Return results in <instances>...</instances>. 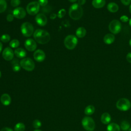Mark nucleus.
Returning a JSON list of instances; mask_svg holds the SVG:
<instances>
[{
    "mask_svg": "<svg viewBox=\"0 0 131 131\" xmlns=\"http://www.w3.org/2000/svg\"><path fill=\"white\" fill-rule=\"evenodd\" d=\"M33 37L36 42L40 44H46L50 40V34L45 30L36 29L33 33Z\"/></svg>",
    "mask_w": 131,
    "mask_h": 131,
    "instance_id": "1",
    "label": "nucleus"
},
{
    "mask_svg": "<svg viewBox=\"0 0 131 131\" xmlns=\"http://www.w3.org/2000/svg\"><path fill=\"white\" fill-rule=\"evenodd\" d=\"M69 14L70 17L74 20H78L81 18L83 15V9L81 6L75 3L71 6L69 8Z\"/></svg>",
    "mask_w": 131,
    "mask_h": 131,
    "instance_id": "2",
    "label": "nucleus"
},
{
    "mask_svg": "<svg viewBox=\"0 0 131 131\" xmlns=\"http://www.w3.org/2000/svg\"><path fill=\"white\" fill-rule=\"evenodd\" d=\"M78 42L77 37L73 35H68L64 40V45L66 48L69 50L74 49Z\"/></svg>",
    "mask_w": 131,
    "mask_h": 131,
    "instance_id": "3",
    "label": "nucleus"
},
{
    "mask_svg": "<svg viewBox=\"0 0 131 131\" xmlns=\"http://www.w3.org/2000/svg\"><path fill=\"white\" fill-rule=\"evenodd\" d=\"M21 33L25 37H30L33 33L34 28L33 25L29 22L24 23L20 27Z\"/></svg>",
    "mask_w": 131,
    "mask_h": 131,
    "instance_id": "4",
    "label": "nucleus"
},
{
    "mask_svg": "<svg viewBox=\"0 0 131 131\" xmlns=\"http://www.w3.org/2000/svg\"><path fill=\"white\" fill-rule=\"evenodd\" d=\"M21 68L28 71H32L35 68V63L32 59L27 57L21 59L19 62Z\"/></svg>",
    "mask_w": 131,
    "mask_h": 131,
    "instance_id": "5",
    "label": "nucleus"
},
{
    "mask_svg": "<svg viewBox=\"0 0 131 131\" xmlns=\"http://www.w3.org/2000/svg\"><path fill=\"white\" fill-rule=\"evenodd\" d=\"M83 128L88 131H93L95 127L94 120L90 117H84L81 121Z\"/></svg>",
    "mask_w": 131,
    "mask_h": 131,
    "instance_id": "6",
    "label": "nucleus"
},
{
    "mask_svg": "<svg viewBox=\"0 0 131 131\" xmlns=\"http://www.w3.org/2000/svg\"><path fill=\"white\" fill-rule=\"evenodd\" d=\"M116 106L118 109L122 111L128 110L131 106L130 101L126 98H121L116 103Z\"/></svg>",
    "mask_w": 131,
    "mask_h": 131,
    "instance_id": "7",
    "label": "nucleus"
},
{
    "mask_svg": "<svg viewBox=\"0 0 131 131\" xmlns=\"http://www.w3.org/2000/svg\"><path fill=\"white\" fill-rule=\"evenodd\" d=\"M39 4L37 2H32L28 4L26 10L28 13L31 15H34L38 13L39 10Z\"/></svg>",
    "mask_w": 131,
    "mask_h": 131,
    "instance_id": "8",
    "label": "nucleus"
},
{
    "mask_svg": "<svg viewBox=\"0 0 131 131\" xmlns=\"http://www.w3.org/2000/svg\"><path fill=\"white\" fill-rule=\"evenodd\" d=\"M108 28L113 34H118L121 30V24L118 20L114 19L110 22Z\"/></svg>",
    "mask_w": 131,
    "mask_h": 131,
    "instance_id": "9",
    "label": "nucleus"
},
{
    "mask_svg": "<svg viewBox=\"0 0 131 131\" xmlns=\"http://www.w3.org/2000/svg\"><path fill=\"white\" fill-rule=\"evenodd\" d=\"M2 56L6 60H11L14 57V52L11 48L6 47L3 51Z\"/></svg>",
    "mask_w": 131,
    "mask_h": 131,
    "instance_id": "10",
    "label": "nucleus"
},
{
    "mask_svg": "<svg viewBox=\"0 0 131 131\" xmlns=\"http://www.w3.org/2000/svg\"><path fill=\"white\" fill-rule=\"evenodd\" d=\"M26 15V10L21 7H17L14 9L13 11V15L16 18H24Z\"/></svg>",
    "mask_w": 131,
    "mask_h": 131,
    "instance_id": "11",
    "label": "nucleus"
},
{
    "mask_svg": "<svg viewBox=\"0 0 131 131\" xmlns=\"http://www.w3.org/2000/svg\"><path fill=\"white\" fill-rule=\"evenodd\" d=\"M25 47L29 51H34L36 49L37 45L34 40L31 38L27 39L25 42Z\"/></svg>",
    "mask_w": 131,
    "mask_h": 131,
    "instance_id": "12",
    "label": "nucleus"
},
{
    "mask_svg": "<svg viewBox=\"0 0 131 131\" xmlns=\"http://www.w3.org/2000/svg\"><path fill=\"white\" fill-rule=\"evenodd\" d=\"M35 21L38 25L40 26H44L47 24L48 20L45 14L39 13L36 15Z\"/></svg>",
    "mask_w": 131,
    "mask_h": 131,
    "instance_id": "13",
    "label": "nucleus"
},
{
    "mask_svg": "<svg viewBox=\"0 0 131 131\" xmlns=\"http://www.w3.org/2000/svg\"><path fill=\"white\" fill-rule=\"evenodd\" d=\"M33 57L36 61L38 62H41L45 60L46 58V54L42 50L38 49L34 52L33 54Z\"/></svg>",
    "mask_w": 131,
    "mask_h": 131,
    "instance_id": "14",
    "label": "nucleus"
},
{
    "mask_svg": "<svg viewBox=\"0 0 131 131\" xmlns=\"http://www.w3.org/2000/svg\"><path fill=\"white\" fill-rule=\"evenodd\" d=\"M11 99L10 95L8 94H3L1 97V103L5 106L9 105L11 103Z\"/></svg>",
    "mask_w": 131,
    "mask_h": 131,
    "instance_id": "15",
    "label": "nucleus"
},
{
    "mask_svg": "<svg viewBox=\"0 0 131 131\" xmlns=\"http://www.w3.org/2000/svg\"><path fill=\"white\" fill-rule=\"evenodd\" d=\"M14 54L17 57L22 58L26 57L27 55V52L26 50L24 49L18 48L14 50Z\"/></svg>",
    "mask_w": 131,
    "mask_h": 131,
    "instance_id": "16",
    "label": "nucleus"
},
{
    "mask_svg": "<svg viewBox=\"0 0 131 131\" xmlns=\"http://www.w3.org/2000/svg\"><path fill=\"white\" fill-rule=\"evenodd\" d=\"M115 36L113 34L111 33L106 34L103 38V41L104 43L107 45H110L113 43L114 41H115Z\"/></svg>",
    "mask_w": 131,
    "mask_h": 131,
    "instance_id": "17",
    "label": "nucleus"
},
{
    "mask_svg": "<svg viewBox=\"0 0 131 131\" xmlns=\"http://www.w3.org/2000/svg\"><path fill=\"white\" fill-rule=\"evenodd\" d=\"M105 4V0H93L92 5L95 8H101L104 6Z\"/></svg>",
    "mask_w": 131,
    "mask_h": 131,
    "instance_id": "18",
    "label": "nucleus"
},
{
    "mask_svg": "<svg viewBox=\"0 0 131 131\" xmlns=\"http://www.w3.org/2000/svg\"><path fill=\"white\" fill-rule=\"evenodd\" d=\"M111 120V117L108 113H104L101 116V121L104 124H107L110 122Z\"/></svg>",
    "mask_w": 131,
    "mask_h": 131,
    "instance_id": "19",
    "label": "nucleus"
},
{
    "mask_svg": "<svg viewBox=\"0 0 131 131\" xmlns=\"http://www.w3.org/2000/svg\"><path fill=\"white\" fill-rule=\"evenodd\" d=\"M107 8L110 12L112 13H115L118 10L119 7L117 4L112 2V3H110L107 5Z\"/></svg>",
    "mask_w": 131,
    "mask_h": 131,
    "instance_id": "20",
    "label": "nucleus"
},
{
    "mask_svg": "<svg viewBox=\"0 0 131 131\" xmlns=\"http://www.w3.org/2000/svg\"><path fill=\"white\" fill-rule=\"evenodd\" d=\"M86 33L85 29L82 27H79L76 31V35L79 38H82L85 36Z\"/></svg>",
    "mask_w": 131,
    "mask_h": 131,
    "instance_id": "21",
    "label": "nucleus"
},
{
    "mask_svg": "<svg viewBox=\"0 0 131 131\" xmlns=\"http://www.w3.org/2000/svg\"><path fill=\"white\" fill-rule=\"evenodd\" d=\"M12 69L14 72H17L20 71L21 66L20 65V63H19V61L17 59L15 58L13 59V60L12 61Z\"/></svg>",
    "mask_w": 131,
    "mask_h": 131,
    "instance_id": "22",
    "label": "nucleus"
},
{
    "mask_svg": "<svg viewBox=\"0 0 131 131\" xmlns=\"http://www.w3.org/2000/svg\"><path fill=\"white\" fill-rule=\"evenodd\" d=\"M107 131H120V126L115 123H110L107 127Z\"/></svg>",
    "mask_w": 131,
    "mask_h": 131,
    "instance_id": "23",
    "label": "nucleus"
},
{
    "mask_svg": "<svg viewBox=\"0 0 131 131\" xmlns=\"http://www.w3.org/2000/svg\"><path fill=\"white\" fill-rule=\"evenodd\" d=\"M95 112V107L93 105H89L87 106L84 110V113L86 115H91Z\"/></svg>",
    "mask_w": 131,
    "mask_h": 131,
    "instance_id": "24",
    "label": "nucleus"
},
{
    "mask_svg": "<svg viewBox=\"0 0 131 131\" xmlns=\"http://www.w3.org/2000/svg\"><path fill=\"white\" fill-rule=\"evenodd\" d=\"M14 131H24L25 129V125L22 122L17 123L14 126Z\"/></svg>",
    "mask_w": 131,
    "mask_h": 131,
    "instance_id": "25",
    "label": "nucleus"
},
{
    "mask_svg": "<svg viewBox=\"0 0 131 131\" xmlns=\"http://www.w3.org/2000/svg\"><path fill=\"white\" fill-rule=\"evenodd\" d=\"M120 127L122 130H127L130 128V124L126 121H123L121 122Z\"/></svg>",
    "mask_w": 131,
    "mask_h": 131,
    "instance_id": "26",
    "label": "nucleus"
},
{
    "mask_svg": "<svg viewBox=\"0 0 131 131\" xmlns=\"http://www.w3.org/2000/svg\"><path fill=\"white\" fill-rule=\"evenodd\" d=\"M7 8V3L5 0H0V13L4 12Z\"/></svg>",
    "mask_w": 131,
    "mask_h": 131,
    "instance_id": "27",
    "label": "nucleus"
},
{
    "mask_svg": "<svg viewBox=\"0 0 131 131\" xmlns=\"http://www.w3.org/2000/svg\"><path fill=\"white\" fill-rule=\"evenodd\" d=\"M9 45L12 48H16L19 45V41L16 39H14L10 42Z\"/></svg>",
    "mask_w": 131,
    "mask_h": 131,
    "instance_id": "28",
    "label": "nucleus"
},
{
    "mask_svg": "<svg viewBox=\"0 0 131 131\" xmlns=\"http://www.w3.org/2000/svg\"><path fill=\"white\" fill-rule=\"evenodd\" d=\"M0 39L3 42H7L10 40V36L8 34H4L1 36Z\"/></svg>",
    "mask_w": 131,
    "mask_h": 131,
    "instance_id": "29",
    "label": "nucleus"
},
{
    "mask_svg": "<svg viewBox=\"0 0 131 131\" xmlns=\"http://www.w3.org/2000/svg\"><path fill=\"white\" fill-rule=\"evenodd\" d=\"M33 126L35 128L38 129L41 126V122L37 119H35L33 122Z\"/></svg>",
    "mask_w": 131,
    "mask_h": 131,
    "instance_id": "30",
    "label": "nucleus"
},
{
    "mask_svg": "<svg viewBox=\"0 0 131 131\" xmlns=\"http://www.w3.org/2000/svg\"><path fill=\"white\" fill-rule=\"evenodd\" d=\"M66 11L65 9H61V10H60L58 12V14H57V16L59 18H62L66 14Z\"/></svg>",
    "mask_w": 131,
    "mask_h": 131,
    "instance_id": "31",
    "label": "nucleus"
},
{
    "mask_svg": "<svg viewBox=\"0 0 131 131\" xmlns=\"http://www.w3.org/2000/svg\"><path fill=\"white\" fill-rule=\"evenodd\" d=\"M20 4V0H11V5L12 6L14 7H16L19 5Z\"/></svg>",
    "mask_w": 131,
    "mask_h": 131,
    "instance_id": "32",
    "label": "nucleus"
},
{
    "mask_svg": "<svg viewBox=\"0 0 131 131\" xmlns=\"http://www.w3.org/2000/svg\"><path fill=\"white\" fill-rule=\"evenodd\" d=\"M38 3L39 5L41 6H45L48 3V0H38Z\"/></svg>",
    "mask_w": 131,
    "mask_h": 131,
    "instance_id": "33",
    "label": "nucleus"
},
{
    "mask_svg": "<svg viewBox=\"0 0 131 131\" xmlns=\"http://www.w3.org/2000/svg\"><path fill=\"white\" fill-rule=\"evenodd\" d=\"M6 19L7 20V21H9V22H11L12 21L13 19H14V16L11 14H9L7 15V17H6Z\"/></svg>",
    "mask_w": 131,
    "mask_h": 131,
    "instance_id": "34",
    "label": "nucleus"
},
{
    "mask_svg": "<svg viewBox=\"0 0 131 131\" xmlns=\"http://www.w3.org/2000/svg\"><path fill=\"white\" fill-rule=\"evenodd\" d=\"M120 20L122 22H124V23H125V22H127V21H128V18L127 16L126 15H122L120 17Z\"/></svg>",
    "mask_w": 131,
    "mask_h": 131,
    "instance_id": "35",
    "label": "nucleus"
},
{
    "mask_svg": "<svg viewBox=\"0 0 131 131\" xmlns=\"http://www.w3.org/2000/svg\"><path fill=\"white\" fill-rule=\"evenodd\" d=\"M121 3L125 6H127L129 5L131 3V0H120Z\"/></svg>",
    "mask_w": 131,
    "mask_h": 131,
    "instance_id": "36",
    "label": "nucleus"
},
{
    "mask_svg": "<svg viewBox=\"0 0 131 131\" xmlns=\"http://www.w3.org/2000/svg\"><path fill=\"white\" fill-rule=\"evenodd\" d=\"M126 58L127 61L131 63V52H129L127 54L126 56Z\"/></svg>",
    "mask_w": 131,
    "mask_h": 131,
    "instance_id": "37",
    "label": "nucleus"
},
{
    "mask_svg": "<svg viewBox=\"0 0 131 131\" xmlns=\"http://www.w3.org/2000/svg\"><path fill=\"white\" fill-rule=\"evenodd\" d=\"M0 131H13L11 128L8 127H3Z\"/></svg>",
    "mask_w": 131,
    "mask_h": 131,
    "instance_id": "38",
    "label": "nucleus"
},
{
    "mask_svg": "<svg viewBox=\"0 0 131 131\" xmlns=\"http://www.w3.org/2000/svg\"><path fill=\"white\" fill-rule=\"evenodd\" d=\"M86 2V0H78V4L80 6L84 5Z\"/></svg>",
    "mask_w": 131,
    "mask_h": 131,
    "instance_id": "39",
    "label": "nucleus"
},
{
    "mask_svg": "<svg viewBox=\"0 0 131 131\" xmlns=\"http://www.w3.org/2000/svg\"><path fill=\"white\" fill-rule=\"evenodd\" d=\"M50 17H51V18H52V19H54V18H55V17H56V15H55V14H52L51 15Z\"/></svg>",
    "mask_w": 131,
    "mask_h": 131,
    "instance_id": "40",
    "label": "nucleus"
},
{
    "mask_svg": "<svg viewBox=\"0 0 131 131\" xmlns=\"http://www.w3.org/2000/svg\"><path fill=\"white\" fill-rule=\"evenodd\" d=\"M2 48H3V45H2V42L0 41V53L1 52V51L2 50Z\"/></svg>",
    "mask_w": 131,
    "mask_h": 131,
    "instance_id": "41",
    "label": "nucleus"
},
{
    "mask_svg": "<svg viewBox=\"0 0 131 131\" xmlns=\"http://www.w3.org/2000/svg\"><path fill=\"white\" fill-rule=\"evenodd\" d=\"M70 2H71V3H75V2H76L77 0H69Z\"/></svg>",
    "mask_w": 131,
    "mask_h": 131,
    "instance_id": "42",
    "label": "nucleus"
},
{
    "mask_svg": "<svg viewBox=\"0 0 131 131\" xmlns=\"http://www.w3.org/2000/svg\"><path fill=\"white\" fill-rule=\"evenodd\" d=\"M129 26L131 27V18L129 20Z\"/></svg>",
    "mask_w": 131,
    "mask_h": 131,
    "instance_id": "43",
    "label": "nucleus"
},
{
    "mask_svg": "<svg viewBox=\"0 0 131 131\" xmlns=\"http://www.w3.org/2000/svg\"><path fill=\"white\" fill-rule=\"evenodd\" d=\"M129 12H130V14H131V5H130V6H129Z\"/></svg>",
    "mask_w": 131,
    "mask_h": 131,
    "instance_id": "44",
    "label": "nucleus"
},
{
    "mask_svg": "<svg viewBox=\"0 0 131 131\" xmlns=\"http://www.w3.org/2000/svg\"><path fill=\"white\" fill-rule=\"evenodd\" d=\"M129 46L131 47V39H130V40L129 41Z\"/></svg>",
    "mask_w": 131,
    "mask_h": 131,
    "instance_id": "45",
    "label": "nucleus"
},
{
    "mask_svg": "<svg viewBox=\"0 0 131 131\" xmlns=\"http://www.w3.org/2000/svg\"><path fill=\"white\" fill-rule=\"evenodd\" d=\"M34 131H41V130H40V129H36L34 130Z\"/></svg>",
    "mask_w": 131,
    "mask_h": 131,
    "instance_id": "46",
    "label": "nucleus"
},
{
    "mask_svg": "<svg viewBox=\"0 0 131 131\" xmlns=\"http://www.w3.org/2000/svg\"><path fill=\"white\" fill-rule=\"evenodd\" d=\"M128 131H131V127H130V128L128 129Z\"/></svg>",
    "mask_w": 131,
    "mask_h": 131,
    "instance_id": "47",
    "label": "nucleus"
},
{
    "mask_svg": "<svg viewBox=\"0 0 131 131\" xmlns=\"http://www.w3.org/2000/svg\"><path fill=\"white\" fill-rule=\"evenodd\" d=\"M1 75H2V74H1V71H0V78H1Z\"/></svg>",
    "mask_w": 131,
    "mask_h": 131,
    "instance_id": "48",
    "label": "nucleus"
}]
</instances>
